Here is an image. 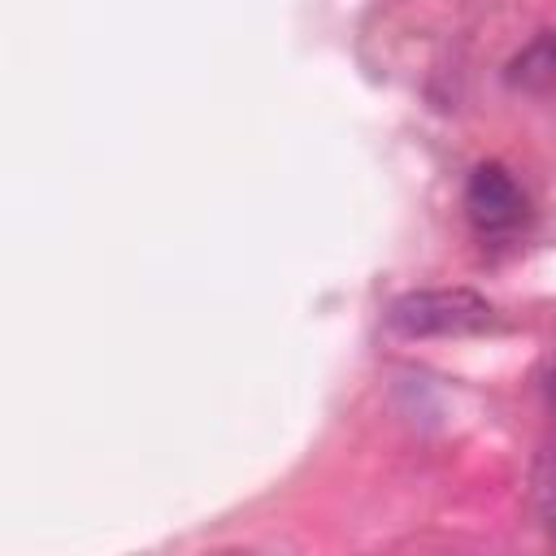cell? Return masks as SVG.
Masks as SVG:
<instances>
[{
  "mask_svg": "<svg viewBox=\"0 0 556 556\" xmlns=\"http://www.w3.org/2000/svg\"><path fill=\"white\" fill-rule=\"evenodd\" d=\"M495 321L486 295L469 287H430L408 291L387 308V326L404 339H443V334H473Z\"/></svg>",
  "mask_w": 556,
  "mask_h": 556,
  "instance_id": "obj_1",
  "label": "cell"
},
{
  "mask_svg": "<svg viewBox=\"0 0 556 556\" xmlns=\"http://www.w3.org/2000/svg\"><path fill=\"white\" fill-rule=\"evenodd\" d=\"M465 213H469V222H473L478 235L500 239V235L521 230V222L530 213V200H526L521 182L500 161H486L465 182Z\"/></svg>",
  "mask_w": 556,
  "mask_h": 556,
  "instance_id": "obj_2",
  "label": "cell"
},
{
  "mask_svg": "<svg viewBox=\"0 0 556 556\" xmlns=\"http://www.w3.org/2000/svg\"><path fill=\"white\" fill-rule=\"evenodd\" d=\"M508 78L517 87H552L556 83V35H539L521 56L508 65Z\"/></svg>",
  "mask_w": 556,
  "mask_h": 556,
  "instance_id": "obj_3",
  "label": "cell"
},
{
  "mask_svg": "<svg viewBox=\"0 0 556 556\" xmlns=\"http://www.w3.org/2000/svg\"><path fill=\"white\" fill-rule=\"evenodd\" d=\"M534 500H539V513L556 526V447L543 452V460L534 469Z\"/></svg>",
  "mask_w": 556,
  "mask_h": 556,
  "instance_id": "obj_4",
  "label": "cell"
},
{
  "mask_svg": "<svg viewBox=\"0 0 556 556\" xmlns=\"http://www.w3.org/2000/svg\"><path fill=\"white\" fill-rule=\"evenodd\" d=\"M547 400H552V408H556V369L547 374Z\"/></svg>",
  "mask_w": 556,
  "mask_h": 556,
  "instance_id": "obj_5",
  "label": "cell"
}]
</instances>
